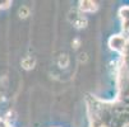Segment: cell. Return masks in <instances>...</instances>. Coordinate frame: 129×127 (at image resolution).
<instances>
[{"instance_id":"cell-1","label":"cell","mask_w":129,"mask_h":127,"mask_svg":"<svg viewBox=\"0 0 129 127\" xmlns=\"http://www.w3.org/2000/svg\"><path fill=\"white\" fill-rule=\"evenodd\" d=\"M35 64H36V60H35L33 57H31V56H26V57L21 61L22 67L26 69V70H31V69H33Z\"/></svg>"},{"instance_id":"cell-4","label":"cell","mask_w":129,"mask_h":127,"mask_svg":"<svg viewBox=\"0 0 129 127\" xmlns=\"http://www.w3.org/2000/svg\"><path fill=\"white\" fill-rule=\"evenodd\" d=\"M18 15H19V18H22V19L27 18L29 15V8L26 7V5H22L19 9H18Z\"/></svg>"},{"instance_id":"cell-6","label":"cell","mask_w":129,"mask_h":127,"mask_svg":"<svg viewBox=\"0 0 129 127\" xmlns=\"http://www.w3.org/2000/svg\"><path fill=\"white\" fill-rule=\"evenodd\" d=\"M78 60H79V62H81V64H82V62H86V61L88 60V56H87V53H86V52L81 53V55L78 56Z\"/></svg>"},{"instance_id":"cell-8","label":"cell","mask_w":129,"mask_h":127,"mask_svg":"<svg viewBox=\"0 0 129 127\" xmlns=\"http://www.w3.org/2000/svg\"><path fill=\"white\" fill-rule=\"evenodd\" d=\"M2 100H4V95H3L2 93H0V102H2Z\"/></svg>"},{"instance_id":"cell-2","label":"cell","mask_w":129,"mask_h":127,"mask_svg":"<svg viewBox=\"0 0 129 127\" xmlns=\"http://www.w3.org/2000/svg\"><path fill=\"white\" fill-rule=\"evenodd\" d=\"M81 10L83 12H93L97 9V4L93 2H81Z\"/></svg>"},{"instance_id":"cell-7","label":"cell","mask_w":129,"mask_h":127,"mask_svg":"<svg viewBox=\"0 0 129 127\" xmlns=\"http://www.w3.org/2000/svg\"><path fill=\"white\" fill-rule=\"evenodd\" d=\"M72 45H73V47H74V48H78L79 45H81V40L79 38H74V40L72 41Z\"/></svg>"},{"instance_id":"cell-3","label":"cell","mask_w":129,"mask_h":127,"mask_svg":"<svg viewBox=\"0 0 129 127\" xmlns=\"http://www.w3.org/2000/svg\"><path fill=\"white\" fill-rule=\"evenodd\" d=\"M58 65L61 67V69H65L69 66V56L67 55V53H63V55L59 56L58 59Z\"/></svg>"},{"instance_id":"cell-5","label":"cell","mask_w":129,"mask_h":127,"mask_svg":"<svg viewBox=\"0 0 129 127\" xmlns=\"http://www.w3.org/2000/svg\"><path fill=\"white\" fill-rule=\"evenodd\" d=\"M74 26L77 28H84L87 26V19H86L84 17H78L77 19L74 21Z\"/></svg>"}]
</instances>
